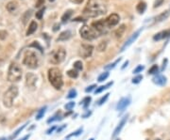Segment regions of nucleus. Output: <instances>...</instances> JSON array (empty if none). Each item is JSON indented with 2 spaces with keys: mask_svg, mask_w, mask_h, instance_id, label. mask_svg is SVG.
Wrapping results in <instances>:
<instances>
[{
  "mask_svg": "<svg viewBox=\"0 0 170 140\" xmlns=\"http://www.w3.org/2000/svg\"><path fill=\"white\" fill-rule=\"evenodd\" d=\"M89 140H95L94 138H91V139H89Z\"/></svg>",
  "mask_w": 170,
  "mask_h": 140,
  "instance_id": "obj_58",
  "label": "nucleus"
},
{
  "mask_svg": "<svg viewBox=\"0 0 170 140\" xmlns=\"http://www.w3.org/2000/svg\"><path fill=\"white\" fill-rule=\"evenodd\" d=\"M152 82L158 86H164L167 82V78L163 74H157L156 76L153 77Z\"/></svg>",
  "mask_w": 170,
  "mask_h": 140,
  "instance_id": "obj_14",
  "label": "nucleus"
},
{
  "mask_svg": "<svg viewBox=\"0 0 170 140\" xmlns=\"http://www.w3.org/2000/svg\"><path fill=\"white\" fill-rule=\"evenodd\" d=\"M70 1L72 3H75V4H81L84 1V0H70Z\"/></svg>",
  "mask_w": 170,
  "mask_h": 140,
  "instance_id": "obj_50",
  "label": "nucleus"
},
{
  "mask_svg": "<svg viewBox=\"0 0 170 140\" xmlns=\"http://www.w3.org/2000/svg\"><path fill=\"white\" fill-rule=\"evenodd\" d=\"M60 119H61V118H60V117H59V116H54V117H52V118H50V119H48V123H51V122H53V121L60 120Z\"/></svg>",
  "mask_w": 170,
  "mask_h": 140,
  "instance_id": "obj_43",
  "label": "nucleus"
},
{
  "mask_svg": "<svg viewBox=\"0 0 170 140\" xmlns=\"http://www.w3.org/2000/svg\"><path fill=\"white\" fill-rule=\"evenodd\" d=\"M91 114H92V112L91 111H87L84 115H82V118H84V119H86V118H88V117H90L91 116Z\"/></svg>",
  "mask_w": 170,
  "mask_h": 140,
  "instance_id": "obj_51",
  "label": "nucleus"
},
{
  "mask_svg": "<svg viewBox=\"0 0 170 140\" xmlns=\"http://www.w3.org/2000/svg\"><path fill=\"white\" fill-rule=\"evenodd\" d=\"M128 64H129V61L127 60V61H125V63L123 64V66L121 67V69H122V70H124V69H125V68H126V67L128 66Z\"/></svg>",
  "mask_w": 170,
  "mask_h": 140,
  "instance_id": "obj_54",
  "label": "nucleus"
},
{
  "mask_svg": "<svg viewBox=\"0 0 170 140\" xmlns=\"http://www.w3.org/2000/svg\"><path fill=\"white\" fill-rule=\"evenodd\" d=\"M96 88H97V85H91V86H89V87H87V88H85V92L90 93V92H92L93 90H94Z\"/></svg>",
  "mask_w": 170,
  "mask_h": 140,
  "instance_id": "obj_42",
  "label": "nucleus"
},
{
  "mask_svg": "<svg viewBox=\"0 0 170 140\" xmlns=\"http://www.w3.org/2000/svg\"><path fill=\"white\" fill-rule=\"evenodd\" d=\"M65 127H66V125H65V124H64V125H63V126H61V127L58 128V129H57V133H60V132L63 131V130H64V129Z\"/></svg>",
  "mask_w": 170,
  "mask_h": 140,
  "instance_id": "obj_52",
  "label": "nucleus"
},
{
  "mask_svg": "<svg viewBox=\"0 0 170 140\" xmlns=\"http://www.w3.org/2000/svg\"><path fill=\"white\" fill-rule=\"evenodd\" d=\"M0 140H7L6 137H0Z\"/></svg>",
  "mask_w": 170,
  "mask_h": 140,
  "instance_id": "obj_56",
  "label": "nucleus"
},
{
  "mask_svg": "<svg viewBox=\"0 0 170 140\" xmlns=\"http://www.w3.org/2000/svg\"><path fill=\"white\" fill-rule=\"evenodd\" d=\"M23 64L29 69H36L39 65V59L36 54L32 51H27L24 56Z\"/></svg>",
  "mask_w": 170,
  "mask_h": 140,
  "instance_id": "obj_5",
  "label": "nucleus"
},
{
  "mask_svg": "<svg viewBox=\"0 0 170 140\" xmlns=\"http://www.w3.org/2000/svg\"><path fill=\"white\" fill-rule=\"evenodd\" d=\"M164 0H155V2H154L153 7H154V8H158V7H160V6L164 3Z\"/></svg>",
  "mask_w": 170,
  "mask_h": 140,
  "instance_id": "obj_44",
  "label": "nucleus"
},
{
  "mask_svg": "<svg viewBox=\"0 0 170 140\" xmlns=\"http://www.w3.org/2000/svg\"><path fill=\"white\" fill-rule=\"evenodd\" d=\"M114 84V82H110V83H108L107 85H105V86H101V87H99V88H97V89H96V94H98V93H101L102 91H104V90H106L107 88H109V87H111L112 85Z\"/></svg>",
  "mask_w": 170,
  "mask_h": 140,
  "instance_id": "obj_24",
  "label": "nucleus"
},
{
  "mask_svg": "<svg viewBox=\"0 0 170 140\" xmlns=\"http://www.w3.org/2000/svg\"><path fill=\"white\" fill-rule=\"evenodd\" d=\"M29 136H30V134H27V135H25L23 138H21V139H19V140H27L28 138H29Z\"/></svg>",
  "mask_w": 170,
  "mask_h": 140,
  "instance_id": "obj_55",
  "label": "nucleus"
},
{
  "mask_svg": "<svg viewBox=\"0 0 170 140\" xmlns=\"http://www.w3.org/2000/svg\"><path fill=\"white\" fill-rule=\"evenodd\" d=\"M162 39H163L162 32H159V33L155 34V35H154V37H153V40H154V41H160V40H162Z\"/></svg>",
  "mask_w": 170,
  "mask_h": 140,
  "instance_id": "obj_45",
  "label": "nucleus"
},
{
  "mask_svg": "<svg viewBox=\"0 0 170 140\" xmlns=\"http://www.w3.org/2000/svg\"><path fill=\"white\" fill-rule=\"evenodd\" d=\"M82 131H83V129H82V128H80V129L77 130L76 132H74V133L68 134V135H67V138H69V137H71V136H78V135H80V134L82 133Z\"/></svg>",
  "mask_w": 170,
  "mask_h": 140,
  "instance_id": "obj_35",
  "label": "nucleus"
},
{
  "mask_svg": "<svg viewBox=\"0 0 170 140\" xmlns=\"http://www.w3.org/2000/svg\"><path fill=\"white\" fill-rule=\"evenodd\" d=\"M31 12H32V11H31V10H27V11H26L25 15H26L27 17L23 18V20H24V23H26V21H27L26 19H27V18H29V17H30V15H31Z\"/></svg>",
  "mask_w": 170,
  "mask_h": 140,
  "instance_id": "obj_46",
  "label": "nucleus"
},
{
  "mask_svg": "<svg viewBox=\"0 0 170 140\" xmlns=\"http://www.w3.org/2000/svg\"><path fill=\"white\" fill-rule=\"evenodd\" d=\"M74 68L75 70L77 71H81L83 69V65H82V62L78 60V61H76L75 63H74Z\"/></svg>",
  "mask_w": 170,
  "mask_h": 140,
  "instance_id": "obj_31",
  "label": "nucleus"
},
{
  "mask_svg": "<svg viewBox=\"0 0 170 140\" xmlns=\"http://www.w3.org/2000/svg\"><path fill=\"white\" fill-rule=\"evenodd\" d=\"M117 140H119V139H117Z\"/></svg>",
  "mask_w": 170,
  "mask_h": 140,
  "instance_id": "obj_60",
  "label": "nucleus"
},
{
  "mask_svg": "<svg viewBox=\"0 0 170 140\" xmlns=\"http://www.w3.org/2000/svg\"><path fill=\"white\" fill-rule=\"evenodd\" d=\"M56 129H57V127H56V126H52L51 128H49L48 131H46V134H51V133H53Z\"/></svg>",
  "mask_w": 170,
  "mask_h": 140,
  "instance_id": "obj_48",
  "label": "nucleus"
},
{
  "mask_svg": "<svg viewBox=\"0 0 170 140\" xmlns=\"http://www.w3.org/2000/svg\"><path fill=\"white\" fill-rule=\"evenodd\" d=\"M77 95H78V92H77L76 89L72 88L69 92H68V95H67V98L68 99H74L77 97Z\"/></svg>",
  "mask_w": 170,
  "mask_h": 140,
  "instance_id": "obj_32",
  "label": "nucleus"
},
{
  "mask_svg": "<svg viewBox=\"0 0 170 140\" xmlns=\"http://www.w3.org/2000/svg\"><path fill=\"white\" fill-rule=\"evenodd\" d=\"M27 124H28V122H27L26 124H24V125H22V127L18 128V129H17L16 131L14 132V134H12V135L10 136V138L12 139V138H15V137H16V136H17V135H18V134H20V133H21V132H22V131H23V130H24V129H25V128L27 127Z\"/></svg>",
  "mask_w": 170,
  "mask_h": 140,
  "instance_id": "obj_26",
  "label": "nucleus"
},
{
  "mask_svg": "<svg viewBox=\"0 0 170 140\" xmlns=\"http://www.w3.org/2000/svg\"><path fill=\"white\" fill-rule=\"evenodd\" d=\"M92 26L94 27L97 31V32H99L100 35L105 33L107 31V29L109 28V27H108V25H107V24H106L105 20H99V21L94 22L92 24Z\"/></svg>",
  "mask_w": 170,
  "mask_h": 140,
  "instance_id": "obj_10",
  "label": "nucleus"
},
{
  "mask_svg": "<svg viewBox=\"0 0 170 140\" xmlns=\"http://www.w3.org/2000/svg\"><path fill=\"white\" fill-rule=\"evenodd\" d=\"M125 30H126V25H120V26L115 30V32H114L115 37H116V38H121V37L123 36V34H124Z\"/></svg>",
  "mask_w": 170,
  "mask_h": 140,
  "instance_id": "obj_22",
  "label": "nucleus"
},
{
  "mask_svg": "<svg viewBox=\"0 0 170 140\" xmlns=\"http://www.w3.org/2000/svg\"><path fill=\"white\" fill-rule=\"evenodd\" d=\"M106 46H107V43L105 42V41H102V42H100V44L98 45V47H97V49H98V51H104L105 49H106Z\"/></svg>",
  "mask_w": 170,
  "mask_h": 140,
  "instance_id": "obj_41",
  "label": "nucleus"
},
{
  "mask_svg": "<svg viewBox=\"0 0 170 140\" xmlns=\"http://www.w3.org/2000/svg\"><path fill=\"white\" fill-rule=\"evenodd\" d=\"M168 16H169V11H168V10H165V11H164L163 13H161L160 15H158V16L155 17L154 19H155V22L157 23V22H162V21L167 19Z\"/></svg>",
  "mask_w": 170,
  "mask_h": 140,
  "instance_id": "obj_20",
  "label": "nucleus"
},
{
  "mask_svg": "<svg viewBox=\"0 0 170 140\" xmlns=\"http://www.w3.org/2000/svg\"><path fill=\"white\" fill-rule=\"evenodd\" d=\"M144 70H145V66H143V65H138V66L133 70V73H134V74H138V73L142 72Z\"/></svg>",
  "mask_w": 170,
  "mask_h": 140,
  "instance_id": "obj_34",
  "label": "nucleus"
},
{
  "mask_svg": "<svg viewBox=\"0 0 170 140\" xmlns=\"http://www.w3.org/2000/svg\"><path fill=\"white\" fill-rule=\"evenodd\" d=\"M17 7H18V4H17L16 1H10L7 4L6 8H7V10L9 12H13V11H15L17 10Z\"/></svg>",
  "mask_w": 170,
  "mask_h": 140,
  "instance_id": "obj_19",
  "label": "nucleus"
},
{
  "mask_svg": "<svg viewBox=\"0 0 170 140\" xmlns=\"http://www.w3.org/2000/svg\"><path fill=\"white\" fill-rule=\"evenodd\" d=\"M91 101H92V98H91V97H85V98L81 102V105H83L84 108H87V107L89 106Z\"/></svg>",
  "mask_w": 170,
  "mask_h": 140,
  "instance_id": "obj_27",
  "label": "nucleus"
},
{
  "mask_svg": "<svg viewBox=\"0 0 170 140\" xmlns=\"http://www.w3.org/2000/svg\"><path fill=\"white\" fill-rule=\"evenodd\" d=\"M93 51H94V46L91 44H82L80 49V56L83 58H88L92 56Z\"/></svg>",
  "mask_w": 170,
  "mask_h": 140,
  "instance_id": "obj_8",
  "label": "nucleus"
},
{
  "mask_svg": "<svg viewBox=\"0 0 170 140\" xmlns=\"http://www.w3.org/2000/svg\"><path fill=\"white\" fill-rule=\"evenodd\" d=\"M18 95V88L16 86H11L8 88V90L4 93L3 96V103L6 107H11L15 98Z\"/></svg>",
  "mask_w": 170,
  "mask_h": 140,
  "instance_id": "obj_4",
  "label": "nucleus"
},
{
  "mask_svg": "<svg viewBox=\"0 0 170 140\" xmlns=\"http://www.w3.org/2000/svg\"><path fill=\"white\" fill-rule=\"evenodd\" d=\"M44 8H42L39 11H37L36 12V18L38 19V20H42V18H43V15H44Z\"/></svg>",
  "mask_w": 170,
  "mask_h": 140,
  "instance_id": "obj_36",
  "label": "nucleus"
},
{
  "mask_svg": "<svg viewBox=\"0 0 170 140\" xmlns=\"http://www.w3.org/2000/svg\"><path fill=\"white\" fill-rule=\"evenodd\" d=\"M128 115L127 116H125L124 118H123L121 120H120V122L118 123V125L116 126V128L114 129V134H113V137H115V136H117L119 134H120V132L122 131V129H123V127L125 126V124H126V122H127V120H128Z\"/></svg>",
  "mask_w": 170,
  "mask_h": 140,
  "instance_id": "obj_13",
  "label": "nucleus"
},
{
  "mask_svg": "<svg viewBox=\"0 0 170 140\" xmlns=\"http://www.w3.org/2000/svg\"><path fill=\"white\" fill-rule=\"evenodd\" d=\"M147 10V4L146 2L144 1H141V2H139L136 6V10L138 13H140V14H143Z\"/></svg>",
  "mask_w": 170,
  "mask_h": 140,
  "instance_id": "obj_18",
  "label": "nucleus"
},
{
  "mask_svg": "<svg viewBox=\"0 0 170 140\" xmlns=\"http://www.w3.org/2000/svg\"><path fill=\"white\" fill-rule=\"evenodd\" d=\"M109 75H110V73L108 72H105L101 73V74L98 76V78H97L98 82H103L104 80H106V79L108 78V77H109Z\"/></svg>",
  "mask_w": 170,
  "mask_h": 140,
  "instance_id": "obj_29",
  "label": "nucleus"
},
{
  "mask_svg": "<svg viewBox=\"0 0 170 140\" xmlns=\"http://www.w3.org/2000/svg\"><path fill=\"white\" fill-rule=\"evenodd\" d=\"M131 96H128V97H125V98H122L119 102H118V103H117V105H116V110L117 111H124L126 108L131 104Z\"/></svg>",
  "mask_w": 170,
  "mask_h": 140,
  "instance_id": "obj_12",
  "label": "nucleus"
},
{
  "mask_svg": "<svg viewBox=\"0 0 170 140\" xmlns=\"http://www.w3.org/2000/svg\"><path fill=\"white\" fill-rule=\"evenodd\" d=\"M66 56V52L64 48H59L52 52L50 56V62L54 65L61 63Z\"/></svg>",
  "mask_w": 170,
  "mask_h": 140,
  "instance_id": "obj_7",
  "label": "nucleus"
},
{
  "mask_svg": "<svg viewBox=\"0 0 170 140\" xmlns=\"http://www.w3.org/2000/svg\"><path fill=\"white\" fill-rule=\"evenodd\" d=\"M143 30V28H140V29H138L137 31H135V32L129 38V40L128 41H126V42L123 44V46L121 47V50H120V52H124L128 47H130V46L137 40V38L139 37V35H140V33H141V31Z\"/></svg>",
  "mask_w": 170,
  "mask_h": 140,
  "instance_id": "obj_9",
  "label": "nucleus"
},
{
  "mask_svg": "<svg viewBox=\"0 0 170 140\" xmlns=\"http://www.w3.org/2000/svg\"><path fill=\"white\" fill-rule=\"evenodd\" d=\"M72 36V33L70 30H65V31H63L58 37L57 41H67L71 38Z\"/></svg>",
  "mask_w": 170,
  "mask_h": 140,
  "instance_id": "obj_16",
  "label": "nucleus"
},
{
  "mask_svg": "<svg viewBox=\"0 0 170 140\" xmlns=\"http://www.w3.org/2000/svg\"><path fill=\"white\" fill-rule=\"evenodd\" d=\"M121 57H119L118 59H116L114 62H113V63H111V64H109V65H107V66H105L104 67V69L105 70H112V69H114V68H115V66L119 63V62L121 61Z\"/></svg>",
  "mask_w": 170,
  "mask_h": 140,
  "instance_id": "obj_25",
  "label": "nucleus"
},
{
  "mask_svg": "<svg viewBox=\"0 0 170 140\" xmlns=\"http://www.w3.org/2000/svg\"><path fill=\"white\" fill-rule=\"evenodd\" d=\"M46 109H48V107H46V106H44V107H42L41 109L38 111V113L36 114V119H37V120H40L42 118H44V114H45V112H46Z\"/></svg>",
  "mask_w": 170,
  "mask_h": 140,
  "instance_id": "obj_23",
  "label": "nucleus"
},
{
  "mask_svg": "<svg viewBox=\"0 0 170 140\" xmlns=\"http://www.w3.org/2000/svg\"><path fill=\"white\" fill-rule=\"evenodd\" d=\"M109 93H107V94H105L99 101H98V105H102L103 103H106V101L108 100V98H109Z\"/></svg>",
  "mask_w": 170,
  "mask_h": 140,
  "instance_id": "obj_38",
  "label": "nucleus"
},
{
  "mask_svg": "<svg viewBox=\"0 0 170 140\" xmlns=\"http://www.w3.org/2000/svg\"><path fill=\"white\" fill-rule=\"evenodd\" d=\"M80 34H81V38H83L84 40H87V41L95 40V39L98 38V36L100 35V33L97 32V31L93 26H89V25H84L81 28Z\"/></svg>",
  "mask_w": 170,
  "mask_h": 140,
  "instance_id": "obj_6",
  "label": "nucleus"
},
{
  "mask_svg": "<svg viewBox=\"0 0 170 140\" xmlns=\"http://www.w3.org/2000/svg\"><path fill=\"white\" fill-rule=\"evenodd\" d=\"M73 10H66L64 13V15L61 16V22L63 23H66L70 18H71V16L73 15Z\"/></svg>",
  "mask_w": 170,
  "mask_h": 140,
  "instance_id": "obj_21",
  "label": "nucleus"
},
{
  "mask_svg": "<svg viewBox=\"0 0 170 140\" xmlns=\"http://www.w3.org/2000/svg\"><path fill=\"white\" fill-rule=\"evenodd\" d=\"M67 74H68V76L69 77H71V78H77V77L79 76V72H78V71L77 70H69L68 72H67Z\"/></svg>",
  "mask_w": 170,
  "mask_h": 140,
  "instance_id": "obj_28",
  "label": "nucleus"
},
{
  "mask_svg": "<svg viewBox=\"0 0 170 140\" xmlns=\"http://www.w3.org/2000/svg\"><path fill=\"white\" fill-rule=\"evenodd\" d=\"M29 47H34V48H37L38 50H40L41 53H44V50H43V47L40 45V43L38 41H33L31 44L29 45Z\"/></svg>",
  "mask_w": 170,
  "mask_h": 140,
  "instance_id": "obj_30",
  "label": "nucleus"
},
{
  "mask_svg": "<svg viewBox=\"0 0 170 140\" xmlns=\"http://www.w3.org/2000/svg\"><path fill=\"white\" fill-rule=\"evenodd\" d=\"M162 36H163V39L169 38L170 37V28L169 29H166L164 31H162Z\"/></svg>",
  "mask_w": 170,
  "mask_h": 140,
  "instance_id": "obj_40",
  "label": "nucleus"
},
{
  "mask_svg": "<svg viewBox=\"0 0 170 140\" xmlns=\"http://www.w3.org/2000/svg\"><path fill=\"white\" fill-rule=\"evenodd\" d=\"M22 77V69L19 67L18 64H16L15 62L10 63L9 70H8V75L7 78L10 82L15 83L18 82Z\"/></svg>",
  "mask_w": 170,
  "mask_h": 140,
  "instance_id": "obj_3",
  "label": "nucleus"
},
{
  "mask_svg": "<svg viewBox=\"0 0 170 140\" xmlns=\"http://www.w3.org/2000/svg\"><path fill=\"white\" fill-rule=\"evenodd\" d=\"M74 106H75V102H69L64 105V108L66 110H71L72 108H74Z\"/></svg>",
  "mask_w": 170,
  "mask_h": 140,
  "instance_id": "obj_39",
  "label": "nucleus"
},
{
  "mask_svg": "<svg viewBox=\"0 0 170 140\" xmlns=\"http://www.w3.org/2000/svg\"><path fill=\"white\" fill-rule=\"evenodd\" d=\"M49 1H50V2H54V1H55V0H49Z\"/></svg>",
  "mask_w": 170,
  "mask_h": 140,
  "instance_id": "obj_57",
  "label": "nucleus"
},
{
  "mask_svg": "<svg viewBox=\"0 0 170 140\" xmlns=\"http://www.w3.org/2000/svg\"><path fill=\"white\" fill-rule=\"evenodd\" d=\"M156 140H161V139H159V138H157V139H156Z\"/></svg>",
  "mask_w": 170,
  "mask_h": 140,
  "instance_id": "obj_59",
  "label": "nucleus"
},
{
  "mask_svg": "<svg viewBox=\"0 0 170 140\" xmlns=\"http://www.w3.org/2000/svg\"><path fill=\"white\" fill-rule=\"evenodd\" d=\"M60 29V25L59 24H55L54 27H53V31H58Z\"/></svg>",
  "mask_w": 170,
  "mask_h": 140,
  "instance_id": "obj_53",
  "label": "nucleus"
},
{
  "mask_svg": "<svg viewBox=\"0 0 170 140\" xmlns=\"http://www.w3.org/2000/svg\"><path fill=\"white\" fill-rule=\"evenodd\" d=\"M36 80H37V77L33 73L28 72L26 75V84L28 88H33L35 86Z\"/></svg>",
  "mask_w": 170,
  "mask_h": 140,
  "instance_id": "obj_15",
  "label": "nucleus"
},
{
  "mask_svg": "<svg viewBox=\"0 0 170 140\" xmlns=\"http://www.w3.org/2000/svg\"><path fill=\"white\" fill-rule=\"evenodd\" d=\"M106 21V24L108 25V27H113V26H115L116 25H118L119 21H120V17L117 13H112L111 15L108 16L107 19H105Z\"/></svg>",
  "mask_w": 170,
  "mask_h": 140,
  "instance_id": "obj_11",
  "label": "nucleus"
},
{
  "mask_svg": "<svg viewBox=\"0 0 170 140\" xmlns=\"http://www.w3.org/2000/svg\"><path fill=\"white\" fill-rule=\"evenodd\" d=\"M167 62H168V60H167L166 58H164V61H163V67H162V71H164V70H165V68H166V65H167Z\"/></svg>",
  "mask_w": 170,
  "mask_h": 140,
  "instance_id": "obj_49",
  "label": "nucleus"
},
{
  "mask_svg": "<svg viewBox=\"0 0 170 140\" xmlns=\"http://www.w3.org/2000/svg\"><path fill=\"white\" fill-rule=\"evenodd\" d=\"M37 27H38L37 23H36L35 21H31V22H30V24H29V25H28V28H27V30L26 35H27V36L32 35V34L35 32V31L37 30Z\"/></svg>",
  "mask_w": 170,
  "mask_h": 140,
  "instance_id": "obj_17",
  "label": "nucleus"
},
{
  "mask_svg": "<svg viewBox=\"0 0 170 140\" xmlns=\"http://www.w3.org/2000/svg\"><path fill=\"white\" fill-rule=\"evenodd\" d=\"M107 5L104 0H88L87 5L83 10V15L88 18H96L105 14Z\"/></svg>",
  "mask_w": 170,
  "mask_h": 140,
  "instance_id": "obj_1",
  "label": "nucleus"
},
{
  "mask_svg": "<svg viewBox=\"0 0 170 140\" xmlns=\"http://www.w3.org/2000/svg\"><path fill=\"white\" fill-rule=\"evenodd\" d=\"M44 4V0H37V2H36V7L37 8H40L41 6H43Z\"/></svg>",
  "mask_w": 170,
  "mask_h": 140,
  "instance_id": "obj_47",
  "label": "nucleus"
},
{
  "mask_svg": "<svg viewBox=\"0 0 170 140\" xmlns=\"http://www.w3.org/2000/svg\"><path fill=\"white\" fill-rule=\"evenodd\" d=\"M48 80L56 89H60L64 86L63 74L58 68H51L48 70Z\"/></svg>",
  "mask_w": 170,
  "mask_h": 140,
  "instance_id": "obj_2",
  "label": "nucleus"
},
{
  "mask_svg": "<svg viewBox=\"0 0 170 140\" xmlns=\"http://www.w3.org/2000/svg\"><path fill=\"white\" fill-rule=\"evenodd\" d=\"M159 71V67L157 65H152L151 68L148 70V74H156Z\"/></svg>",
  "mask_w": 170,
  "mask_h": 140,
  "instance_id": "obj_33",
  "label": "nucleus"
},
{
  "mask_svg": "<svg viewBox=\"0 0 170 140\" xmlns=\"http://www.w3.org/2000/svg\"><path fill=\"white\" fill-rule=\"evenodd\" d=\"M143 80V76L142 75H137L136 77H134V78L132 79V84H139L141 81Z\"/></svg>",
  "mask_w": 170,
  "mask_h": 140,
  "instance_id": "obj_37",
  "label": "nucleus"
}]
</instances>
